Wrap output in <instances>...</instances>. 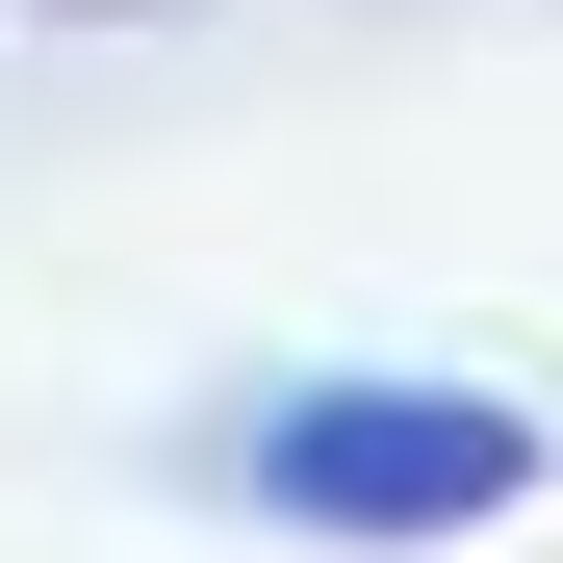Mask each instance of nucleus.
<instances>
[{
    "label": "nucleus",
    "mask_w": 563,
    "mask_h": 563,
    "mask_svg": "<svg viewBox=\"0 0 563 563\" xmlns=\"http://www.w3.org/2000/svg\"><path fill=\"white\" fill-rule=\"evenodd\" d=\"M179 487L308 538V563H435V538H512L563 487V435L512 385H435V358H282V385H231L179 435Z\"/></svg>",
    "instance_id": "obj_1"
},
{
    "label": "nucleus",
    "mask_w": 563,
    "mask_h": 563,
    "mask_svg": "<svg viewBox=\"0 0 563 563\" xmlns=\"http://www.w3.org/2000/svg\"><path fill=\"white\" fill-rule=\"evenodd\" d=\"M52 26H179V0H52Z\"/></svg>",
    "instance_id": "obj_2"
}]
</instances>
